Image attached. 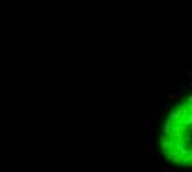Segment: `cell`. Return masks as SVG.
<instances>
[{
    "instance_id": "6da1fadb",
    "label": "cell",
    "mask_w": 192,
    "mask_h": 172,
    "mask_svg": "<svg viewBox=\"0 0 192 172\" xmlns=\"http://www.w3.org/2000/svg\"><path fill=\"white\" fill-rule=\"evenodd\" d=\"M159 149L167 162L192 167V94L166 116L161 129Z\"/></svg>"
}]
</instances>
